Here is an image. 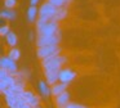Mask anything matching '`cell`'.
Segmentation results:
<instances>
[{"mask_svg":"<svg viewBox=\"0 0 120 108\" xmlns=\"http://www.w3.org/2000/svg\"><path fill=\"white\" fill-rule=\"evenodd\" d=\"M3 4H4V8H7V9H13L17 5V0H4Z\"/></svg>","mask_w":120,"mask_h":108,"instance_id":"d6986e66","label":"cell"},{"mask_svg":"<svg viewBox=\"0 0 120 108\" xmlns=\"http://www.w3.org/2000/svg\"><path fill=\"white\" fill-rule=\"evenodd\" d=\"M61 41V33L49 36H38L36 37V45L38 46H45V45H60Z\"/></svg>","mask_w":120,"mask_h":108,"instance_id":"5b68a950","label":"cell"},{"mask_svg":"<svg viewBox=\"0 0 120 108\" xmlns=\"http://www.w3.org/2000/svg\"><path fill=\"white\" fill-rule=\"evenodd\" d=\"M57 108H65L66 105L70 103V93L68 91H63L62 94L57 95L56 97V100H54Z\"/></svg>","mask_w":120,"mask_h":108,"instance_id":"9c48e42d","label":"cell"},{"mask_svg":"<svg viewBox=\"0 0 120 108\" xmlns=\"http://www.w3.org/2000/svg\"><path fill=\"white\" fill-rule=\"evenodd\" d=\"M4 39H5V43L9 48H14V46L17 45V43H18V37H17V35L13 31H11Z\"/></svg>","mask_w":120,"mask_h":108,"instance_id":"4fadbf2b","label":"cell"},{"mask_svg":"<svg viewBox=\"0 0 120 108\" xmlns=\"http://www.w3.org/2000/svg\"><path fill=\"white\" fill-rule=\"evenodd\" d=\"M9 75V71L8 69H5V68H1L0 67V80H3V79H5L7 76Z\"/></svg>","mask_w":120,"mask_h":108,"instance_id":"7402d4cb","label":"cell"},{"mask_svg":"<svg viewBox=\"0 0 120 108\" xmlns=\"http://www.w3.org/2000/svg\"><path fill=\"white\" fill-rule=\"evenodd\" d=\"M0 67L1 68H5L9 71V73L16 75L18 72V66H17V62L11 59L8 55H4L0 58Z\"/></svg>","mask_w":120,"mask_h":108,"instance_id":"8992f818","label":"cell"},{"mask_svg":"<svg viewBox=\"0 0 120 108\" xmlns=\"http://www.w3.org/2000/svg\"><path fill=\"white\" fill-rule=\"evenodd\" d=\"M38 89H39L40 95H41V97H44V98H48L50 94H52V90H50L49 84H48L47 81L40 80V81L38 82Z\"/></svg>","mask_w":120,"mask_h":108,"instance_id":"30bf717a","label":"cell"},{"mask_svg":"<svg viewBox=\"0 0 120 108\" xmlns=\"http://www.w3.org/2000/svg\"><path fill=\"white\" fill-rule=\"evenodd\" d=\"M57 54H61L60 45L38 46V50H36V55L40 61H41V59H45V58H49V57H53V55H57Z\"/></svg>","mask_w":120,"mask_h":108,"instance_id":"3957f363","label":"cell"},{"mask_svg":"<svg viewBox=\"0 0 120 108\" xmlns=\"http://www.w3.org/2000/svg\"><path fill=\"white\" fill-rule=\"evenodd\" d=\"M7 55H8L11 59H13V61L17 62L19 58H21V50H19L18 48H16V46H14V48L9 49V51H8V54H7Z\"/></svg>","mask_w":120,"mask_h":108,"instance_id":"e0dca14e","label":"cell"},{"mask_svg":"<svg viewBox=\"0 0 120 108\" xmlns=\"http://www.w3.org/2000/svg\"><path fill=\"white\" fill-rule=\"evenodd\" d=\"M9 32H11V27H9L8 25H4V26L0 27V35L3 36V37H5Z\"/></svg>","mask_w":120,"mask_h":108,"instance_id":"ffe728a7","label":"cell"},{"mask_svg":"<svg viewBox=\"0 0 120 108\" xmlns=\"http://www.w3.org/2000/svg\"><path fill=\"white\" fill-rule=\"evenodd\" d=\"M16 12H14L13 9H7V8H4L3 10H1V13H0V17L3 18V19H8V21H11V19H14L16 18Z\"/></svg>","mask_w":120,"mask_h":108,"instance_id":"2e32d148","label":"cell"},{"mask_svg":"<svg viewBox=\"0 0 120 108\" xmlns=\"http://www.w3.org/2000/svg\"><path fill=\"white\" fill-rule=\"evenodd\" d=\"M76 73L71 68H61L60 71V81L65 82V84H70L75 80Z\"/></svg>","mask_w":120,"mask_h":108,"instance_id":"52a82bcc","label":"cell"},{"mask_svg":"<svg viewBox=\"0 0 120 108\" xmlns=\"http://www.w3.org/2000/svg\"><path fill=\"white\" fill-rule=\"evenodd\" d=\"M61 71V69H60ZM60 71H52V72H44L45 81L49 85H54L60 81Z\"/></svg>","mask_w":120,"mask_h":108,"instance_id":"8fae6325","label":"cell"},{"mask_svg":"<svg viewBox=\"0 0 120 108\" xmlns=\"http://www.w3.org/2000/svg\"><path fill=\"white\" fill-rule=\"evenodd\" d=\"M67 8L66 7H62V8H57V12H56L54 14V21H57V22H60V21L65 19L66 17H67Z\"/></svg>","mask_w":120,"mask_h":108,"instance_id":"9a60e30c","label":"cell"},{"mask_svg":"<svg viewBox=\"0 0 120 108\" xmlns=\"http://www.w3.org/2000/svg\"><path fill=\"white\" fill-rule=\"evenodd\" d=\"M22 97H23V99L26 100L32 108L40 105V98L38 97L34 91H31V90H25L23 94H22Z\"/></svg>","mask_w":120,"mask_h":108,"instance_id":"ba28073f","label":"cell"},{"mask_svg":"<svg viewBox=\"0 0 120 108\" xmlns=\"http://www.w3.org/2000/svg\"><path fill=\"white\" fill-rule=\"evenodd\" d=\"M47 1H49L50 4H53L57 8H62V7H67L71 3V0H47Z\"/></svg>","mask_w":120,"mask_h":108,"instance_id":"ac0fdd59","label":"cell"},{"mask_svg":"<svg viewBox=\"0 0 120 108\" xmlns=\"http://www.w3.org/2000/svg\"><path fill=\"white\" fill-rule=\"evenodd\" d=\"M36 32L38 36H49L60 33V25L57 21H44L38 19L36 21Z\"/></svg>","mask_w":120,"mask_h":108,"instance_id":"6da1fadb","label":"cell"},{"mask_svg":"<svg viewBox=\"0 0 120 108\" xmlns=\"http://www.w3.org/2000/svg\"><path fill=\"white\" fill-rule=\"evenodd\" d=\"M40 0H30V5H36Z\"/></svg>","mask_w":120,"mask_h":108,"instance_id":"603a6c76","label":"cell"},{"mask_svg":"<svg viewBox=\"0 0 120 108\" xmlns=\"http://www.w3.org/2000/svg\"><path fill=\"white\" fill-rule=\"evenodd\" d=\"M56 12H57V7L50 4L49 1H45L39 8V18L44 21H54Z\"/></svg>","mask_w":120,"mask_h":108,"instance_id":"277c9868","label":"cell"},{"mask_svg":"<svg viewBox=\"0 0 120 108\" xmlns=\"http://www.w3.org/2000/svg\"><path fill=\"white\" fill-rule=\"evenodd\" d=\"M67 85H68V84H65V82H61V81H58L57 84L52 85V87H50V90H52V95L56 98L57 95L62 94L63 91H66V89H67Z\"/></svg>","mask_w":120,"mask_h":108,"instance_id":"7c38bea8","label":"cell"},{"mask_svg":"<svg viewBox=\"0 0 120 108\" xmlns=\"http://www.w3.org/2000/svg\"><path fill=\"white\" fill-rule=\"evenodd\" d=\"M38 14H39V9L36 8V5H30L29 9H27V21L29 22H35Z\"/></svg>","mask_w":120,"mask_h":108,"instance_id":"5bb4252c","label":"cell"},{"mask_svg":"<svg viewBox=\"0 0 120 108\" xmlns=\"http://www.w3.org/2000/svg\"><path fill=\"white\" fill-rule=\"evenodd\" d=\"M66 62H67V58H66L65 55L57 54V55H53V57H49V58L41 59V66H43L44 72L60 71Z\"/></svg>","mask_w":120,"mask_h":108,"instance_id":"7a4b0ae2","label":"cell"},{"mask_svg":"<svg viewBox=\"0 0 120 108\" xmlns=\"http://www.w3.org/2000/svg\"><path fill=\"white\" fill-rule=\"evenodd\" d=\"M65 108H88V107H86V105H83V104H79V103H72V102H70Z\"/></svg>","mask_w":120,"mask_h":108,"instance_id":"44dd1931","label":"cell"}]
</instances>
